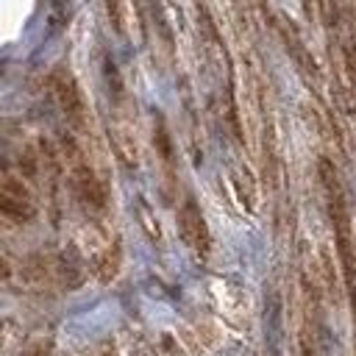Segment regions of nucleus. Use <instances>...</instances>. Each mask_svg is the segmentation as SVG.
I'll return each mask as SVG.
<instances>
[{
	"mask_svg": "<svg viewBox=\"0 0 356 356\" xmlns=\"http://www.w3.org/2000/svg\"><path fill=\"white\" fill-rule=\"evenodd\" d=\"M61 147H64V156H67V164H70V178H72V189L75 195L95 211H103L106 203H108V189L106 184L100 181V175L95 172V167L83 159L81 147L75 145L72 136H64L61 139Z\"/></svg>",
	"mask_w": 356,
	"mask_h": 356,
	"instance_id": "1",
	"label": "nucleus"
},
{
	"mask_svg": "<svg viewBox=\"0 0 356 356\" xmlns=\"http://www.w3.org/2000/svg\"><path fill=\"white\" fill-rule=\"evenodd\" d=\"M178 231L184 236V242L200 256L206 259L209 250H211V234H209V225H206V217L200 211V206L195 203L192 195L184 197L181 209H178Z\"/></svg>",
	"mask_w": 356,
	"mask_h": 356,
	"instance_id": "2",
	"label": "nucleus"
},
{
	"mask_svg": "<svg viewBox=\"0 0 356 356\" xmlns=\"http://www.w3.org/2000/svg\"><path fill=\"white\" fill-rule=\"evenodd\" d=\"M50 89H53V95H56L64 117L72 125H83V120H86V103H83L81 86L75 83V78L64 67H56L50 72Z\"/></svg>",
	"mask_w": 356,
	"mask_h": 356,
	"instance_id": "3",
	"label": "nucleus"
},
{
	"mask_svg": "<svg viewBox=\"0 0 356 356\" xmlns=\"http://www.w3.org/2000/svg\"><path fill=\"white\" fill-rule=\"evenodd\" d=\"M0 209H3L6 217L17 220V222H25V220H31L36 214V203H33L31 192L11 172H6L3 184H0Z\"/></svg>",
	"mask_w": 356,
	"mask_h": 356,
	"instance_id": "4",
	"label": "nucleus"
},
{
	"mask_svg": "<svg viewBox=\"0 0 356 356\" xmlns=\"http://www.w3.org/2000/svg\"><path fill=\"white\" fill-rule=\"evenodd\" d=\"M108 139H111L114 153L122 161V167L134 170L139 164V150H136V139H134L131 128L128 125H114V128H108Z\"/></svg>",
	"mask_w": 356,
	"mask_h": 356,
	"instance_id": "5",
	"label": "nucleus"
},
{
	"mask_svg": "<svg viewBox=\"0 0 356 356\" xmlns=\"http://www.w3.org/2000/svg\"><path fill=\"white\" fill-rule=\"evenodd\" d=\"M231 181H234V189H236L239 203H242L248 211H253V209H256V181H253V172H250L248 167H234Z\"/></svg>",
	"mask_w": 356,
	"mask_h": 356,
	"instance_id": "6",
	"label": "nucleus"
},
{
	"mask_svg": "<svg viewBox=\"0 0 356 356\" xmlns=\"http://www.w3.org/2000/svg\"><path fill=\"white\" fill-rule=\"evenodd\" d=\"M153 142H156V150H159V156H161V164H164L167 170H172V139H170V134H167V122H164L161 114H159L156 122H153Z\"/></svg>",
	"mask_w": 356,
	"mask_h": 356,
	"instance_id": "7",
	"label": "nucleus"
},
{
	"mask_svg": "<svg viewBox=\"0 0 356 356\" xmlns=\"http://www.w3.org/2000/svg\"><path fill=\"white\" fill-rule=\"evenodd\" d=\"M120 261H122V250H120V242H114L97 259V275H100V281H111L120 273Z\"/></svg>",
	"mask_w": 356,
	"mask_h": 356,
	"instance_id": "8",
	"label": "nucleus"
},
{
	"mask_svg": "<svg viewBox=\"0 0 356 356\" xmlns=\"http://www.w3.org/2000/svg\"><path fill=\"white\" fill-rule=\"evenodd\" d=\"M139 220H142V228L150 236V242H159L161 239V228H159V220L153 217V211H150V206L145 200H139Z\"/></svg>",
	"mask_w": 356,
	"mask_h": 356,
	"instance_id": "9",
	"label": "nucleus"
},
{
	"mask_svg": "<svg viewBox=\"0 0 356 356\" xmlns=\"http://www.w3.org/2000/svg\"><path fill=\"white\" fill-rule=\"evenodd\" d=\"M106 81H108V95L114 97V100H122V78H120V72H117V64L111 61V58H106Z\"/></svg>",
	"mask_w": 356,
	"mask_h": 356,
	"instance_id": "10",
	"label": "nucleus"
},
{
	"mask_svg": "<svg viewBox=\"0 0 356 356\" xmlns=\"http://www.w3.org/2000/svg\"><path fill=\"white\" fill-rule=\"evenodd\" d=\"M353 47H356L353 42L345 44V64H348V75L356 81V50H353Z\"/></svg>",
	"mask_w": 356,
	"mask_h": 356,
	"instance_id": "11",
	"label": "nucleus"
},
{
	"mask_svg": "<svg viewBox=\"0 0 356 356\" xmlns=\"http://www.w3.org/2000/svg\"><path fill=\"white\" fill-rule=\"evenodd\" d=\"M25 356H53V353H50V348H47V345H42V342H39V345H31V348L25 350Z\"/></svg>",
	"mask_w": 356,
	"mask_h": 356,
	"instance_id": "12",
	"label": "nucleus"
}]
</instances>
